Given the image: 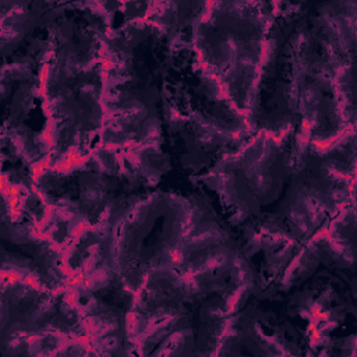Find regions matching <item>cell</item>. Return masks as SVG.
I'll return each mask as SVG.
<instances>
[{
	"label": "cell",
	"mask_w": 357,
	"mask_h": 357,
	"mask_svg": "<svg viewBox=\"0 0 357 357\" xmlns=\"http://www.w3.org/2000/svg\"><path fill=\"white\" fill-rule=\"evenodd\" d=\"M276 3H202L190 29V43L198 66L223 89L233 106L250 117Z\"/></svg>",
	"instance_id": "obj_1"
}]
</instances>
